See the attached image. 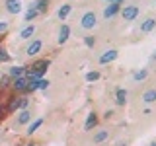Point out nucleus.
Masks as SVG:
<instances>
[{
	"instance_id": "nucleus-1",
	"label": "nucleus",
	"mask_w": 156,
	"mask_h": 146,
	"mask_svg": "<svg viewBox=\"0 0 156 146\" xmlns=\"http://www.w3.org/2000/svg\"><path fill=\"white\" fill-rule=\"evenodd\" d=\"M49 68V61L47 58H39V61H35L29 68H26V76H33V78H43V74L47 72Z\"/></svg>"
},
{
	"instance_id": "nucleus-2",
	"label": "nucleus",
	"mask_w": 156,
	"mask_h": 146,
	"mask_svg": "<svg viewBox=\"0 0 156 146\" xmlns=\"http://www.w3.org/2000/svg\"><path fill=\"white\" fill-rule=\"evenodd\" d=\"M96 26H98V14L94 10H86L80 16V27L86 29V31H90V29H94Z\"/></svg>"
},
{
	"instance_id": "nucleus-3",
	"label": "nucleus",
	"mask_w": 156,
	"mask_h": 146,
	"mask_svg": "<svg viewBox=\"0 0 156 146\" xmlns=\"http://www.w3.org/2000/svg\"><path fill=\"white\" fill-rule=\"evenodd\" d=\"M121 18L125 19V22H135L136 18H139L140 14V8L135 6V4H129V6H121Z\"/></svg>"
},
{
	"instance_id": "nucleus-4",
	"label": "nucleus",
	"mask_w": 156,
	"mask_h": 146,
	"mask_svg": "<svg viewBox=\"0 0 156 146\" xmlns=\"http://www.w3.org/2000/svg\"><path fill=\"white\" fill-rule=\"evenodd\" d=\"M41 49H43V41H41V39H33V41L27 45V49H26V55L29 58H31V57H37L39 53H41Z\"/></svg>"
},
{
	"instance_id": "nucleus-5",
	"label": "nucleus",
	"mask_w": 156,
	"mask_h": 146,
	"mask_svg": "<svg viewBox=\"0 0 156 146\" xmlns=\"http://www.w3.org/2000/svg\"><path fill=\"white\" fill-rule=\"evenodd\" d=\"M12 90L18 92V94H26L27 92V78L20 76V78H16V80H12Z\"/></svg>"
},
{
	"instance_id": "nucleus-6",
	"label": "nucleus",
	"mask_w": 156,
	"mask_h": 146,
	"mask_svg": "<svg viewBox=\"0 0 156 146\" xmlns=\"http://www.w3.org/2000/svg\"><path fill=\"white\" fill-rule=\"evenodd\" d=\"M4 6H6V12L8 14L18 16V14L22 12V0H6V2H4Z\"/></svg>"
},
{
	"instance_id": "nucleus-7",
	"label": "nucleus",
	"mask_w": 156,
	"mask_h": 146,
	"mask_svg": "<svg viewBox=\"0 0 156 146\" xmlns=\"http://www.w3.org/2000/svg\"><path fill=\"white\" fill-rule=\"evenodd\" d=\"M119 12H121V6H119V4L107 2V6L104 8V18H105V19H111V18H115Z\"/></svg>"
},
{
	"instance_id": "nucleus-8",
	"label": "nucleus",
	"mask_w": 156,
	"mask_h": 146,
	"mask_svg": "<svg viewBox=\"0 0 156 146\" xmlns=\"http://www.w3.org/2000/svg\"><path fill=\"white\" fill-rule=\"evenodd\" d=\"M68 37H70V26H66V23H62L61 29H58V37H57V43L58 45H65L68 41Z\"/></svg>"
},
{
	"instance_id": "nucleus-9",
	"label": "nucleus",
	"mask_w": 156,
	"mask_h": 146,
	"mask_svg": "<svg viewBox=\"0 0 156 146\" xmlns=\"http://www.w3.org/2000/svg\"><path fill=\"white\" fill-rule=\"evenodd\" d=\"M117 57H119V53H117L115 49H109V51H105L104 55L100 57V64H109V62H113Z\"/></svg>"
},
{
	"instance_id": "nucleus-10",
	"label": "nucleus",
	"mask_w": 156,
	"mask_h": 146,
	"mask_svg": "<svg viewBox=\"0 0 156 146\" xmlns=\"http://www.w3.org/2000/svg\"><path fill=\"white\" fill-rule=\"evenodd\" d=\"M49 4H51V0H35V2H31V6L29 8H35L39 12V16L41 14H47L49 12Z\"/></svg>"
},
{
	"instance_id": "nucleus-11",
	"label": "nucleus",
	"mask_w": 156,
	"mask_h": 146,
	"mask_svg": "<svg viewBox=\"0 0 156 146\" xmlns=\"http://www.w3.org/2000/svg\"><path fill=\"white\" fill-rule=\"evenodd\" d=\"M33 33H35V23H27V26L20 31V39H22V41H27V39L33 37Z\"/></svg>"
},
{
	"instance_id": "nucleus-12",
	"label": "nucleus",
	"mask_w": 156,
	"mask_h": 146,
	"mask_svg": "<svg viewBox=\"0 0 156 146\" xmlns=\"http://www.w3.org/2000/svg\"><path fill=\"white\" fill-rule=\"evenodd\" d=\"M152 29H156V18H146L140 23V33H150Z\"/></svg>"
},
{
	"instance_id": "nucleus-13",
	"label": "nucleus",
	"mask_w": 156,
	"mask_h": 146,
	"mask_svg": "<svg viewBox=\"0 0 156 146\" xmlns=\"http://www.w3.org/2000/svg\"><path fill=\"white\" fill-rule=\"evenodd\" d=\"M26 68L27 66H10L8 68V76L12 78V80H16L20 76H26Z\"/></svg>"
},
{
	"instance_id": "nucleus-14",
	"label": "nucleus",
	"mask_w": 156,
	"mask_h": 146,
	"mask_svg": "<svg viewBox=\"0 0 156 146\" xmlns=\"http://www.w3.org/2000/svg\"><path fill=\"white\" fill-rule=\"evenodd\" d=\"M31 111H29V109H22V111H20V113H18V121H16V123L18 125H27V123H31Z\"/></svg>"
},
{
	"instance_id": "nucleus-15",
	"label": "nucleus",
	"mask_w": 156,
	"mask_h": 146,
	"mask_svg": "<svg viewBox=\"0 0 156 146\" xmlns=\"http://www.w3.org/2000/svg\"><path fill=\"white\" fill-rule=\"evenodd\" d=\"M140 99H143V103H154L156 101V88H150V90L143 92Z\"/></svg>"
},
{
	"instance_id": "nucleus-16",
	"label": "nucleus",
	"mask_w": 156,
	"mask_h": 146,
	"mask_svg": "<svg viewBox=\"0 0 156 146\" xmlns=\"http://www.w3.org/2000/svg\"><path fill=\"white\" fill-rule=\"evenodd\" d=\"M115 103L117 105H125L127 103V90L125 88H117L115 90Z\"/></svg>"
},
{
	"instance_id": "nucleus-17",
	"label": "nucleus",
	"mask_w": 156,
	"mask_h": 146,
	"mask_svg": "<svg viewBox=\"0 0 156 146\" xmlns=\"http://www.w3.org/2000/svg\"><path fill=\"white\" fill-rule=\"evenodd\" d=\"M70 12H72V6H70V4H62V6L58 8L57 16H58V19H61V22H65V19L70 16Z\"/></svg>"
},
{
	"instance_id": "nucleus-18",
	"label": "nucleus",
	"mask_w": 156,
	"mask_h": 146,
	"mask_svg": "<svg viewBox=\"0 0 156 146\" xmlns=\"http://www.w3.org/2000/svg\"><path fill=\"white\" fill-rule=\"evenodd\" d=\"M107 138H109V130L101 129V130H98V133L94 134V144H101V142H105Z\"/></svg>"
},
{
	"instance_id": "nucleus-19",
	"label": "nucleus",
	"mask_w": 156,
	"mask_h": 146,
	"mask_svg": "<svg viewBox=\"0 0 156 146\" xmlns=\"http://www.w3.org/2000/svg\"><path fill=\"white\" fill-rule=\"evenodd\" d=\"M96 125H98V115H96V113H90V115H88V119H86L84 130H92Z\"/></svg>"
},
{
	"instance_id": "nucleus-20",
	"label": "nucleus",
	"mask_w": 156,
	"mask_h": 146,
	"mask_svg": "<svg viewBox=\"0 0 156 146\" xmlns=\"http://www.w3.org/2000/svg\"><path fill=\"white\" fill-rule=\"evenodd\" d=\"M41 125H43V119H35L33 123H29V127H27V130H26V133H27L29 136H31V134H35V133H37V129H39Z\"/></svg>"
},
{
	"instance_id": "nucleus-21",
	"label": "nucleus",
	"mask_w": 156,
	"mask_h": 146,
	"mask_svg": "<svg viewBox=\"0 0 156 146\" xmlns=\"http://www.w3.org/2000/svg\"><path fill=\"white\" fill-rule=\"evenodd\" d=\"M37 16H39V12H37L35 8H27L26 16H23V22H29V23H31V22H33V19H35Z\"/></svg>"
},
{
	"instance_id": "nucleus-22",
	"label": "nucleus",
	"mask_w": 156,
	"mask_h": 146,
	"mask_svg": "<svg viewBox=\"0 0 156 146\" xmlns=\"http://www.w3.org/2000/svg\"><path fill=\"white\" fill-rule=\"evenodd\" d=\"M146 76H148V70H146V68H143V70H136L135 74H133V80H135V82H143Z\"/></svg>"
},
{
	"instance_id": "nucleus-23",
	"label": "nucleus",
	"mask_w": 156,
	"mask_h": 146,
	"mask_svg": "<svg viewBox=\"0 0 156 146\" xmlns=\"http://www.w3.org/2000/svg\"><path fill=\"white\" fill-rule=\"evenodd\" d=\"M49 84H51V82H49L47 78H39L37 80V90H47Z\"/></svg>"
},
{
	"instance_id": "nucleus-24",
	"label": "nucleus",
	"mask_w": 156,
	"mask_h": 146,
	"mask_svg": "<svg viewBox=\"0 0 156 146\" xmlns=\"http://www.w3.org/2000/svg\"><path fill=\"white\" fill-rule=\"evenodd\" d=\"M86 80H88V82H96V80H100V72H98V70L88 72V74H86Z\"/></svg>"
},
{
	"instance_id": "nucleus-25",
	"label": "nucleus",
	"mask_w": 156,
	"mask_h": 146,
	"mask_svg": "<svg viewBox=\"0 0 156 146\" xmlns=\"http://www.w3.org/2000/svg\"><path fill=\"white\" fill-rule=\"evenodd\" d=\"M10 58H12V57L8 55V51H6V49H2V47H0V64H2V62H8Z\"/></svg>"
},
{
	"instance_id": "nucleus-26",
	"label": "nucleus",
	"mask_w": 156,
	"mask_h": 146,
	"mask_svg": "<svg viewBox=\"0 0 156 146\" xmlns=\"http://www.w3.org/2000/svg\"><path fill=\"white\" fill-rule=\"evenodd\" d=\"M8 27H10V23L6 22V19H0V35H6Z\"/></svg>"
},
{
	"instance_id": "nucleus-27",
	"label": "nucleus",
	"mask_w": 156,
	"mask_h": 146,
	"mask_svg": "<svg viewBox=\"0 0 156 146\" xmlns=\"http://www.w3.org/2000/svg\"><path fill=\"white\" fill-rule=\"evenodd\" d=\"M84 43H86V47L92 49V47L96 45V37H94V35H86V37H84Z\"/></svg>"
},
{
	"instance_id": "nucleus-28",
	"label": "nucleus",
	"mask_w": 156,
	"mask_h": 146,
	"mask_svg": "<svg viewBox=\"0 0 156 146\" xmlns=\"http://www.w3.org/2000/svg\"><path fill=\"white\" fill-rule=\"evenodd\" d=\"M10 80H12V78H10L8 74H6V76H2V78H0V88H6V86L10 84Z\"/></svg>"
},
{
	"instance_id": "nucleus-29",
	"label": "nucleus",
	"mask_w": 156,
	"mask_h": 146,
	"mask_svg": "<svg viewBox=\"0 0 156 146\" xmlns=\"http://www.w3.org/2000/svg\"><path fill=\"white\" fill-rule=\"evenodd\" d=\"M111 2H115V4H119V6H123V0H111Z\"/></svg>"
},
{
	"instance_id": "nucleus-30",
	"label": "nucleus",
	"mask_w": 156,
	"mask_h": 146,
	"mask_svg": "<svg viewBox=\"0 0 156 146\" xmlns=\"http://www.w3.org/2000/svg\"><path fill=\"white\" fill-rule=\"evenodd\" d=\"M4 41V35H0V43H2Z\"/></svg>"
},
{
	"instance_id": "nucleus-31",
	"label": "nucleus",
	"mask_w": 156,
	"mask_h": 146,
	"mask_svg": "<svg viewBox=\"0 0 156 146\" xmlns=\"http://www.w3.org/2000/svg\"><path fill=\"white\" fill-rule=\"evenodd\" d=\"M152 61H156V53H154V55H152Z\"/></svg>"
},
{
	"instance_id": "nucleus-32",
	"label": "nucleus",
	"mask_w": 156,
	"mask_h": 146,
	"mask_svg": "<svg viewBox=\"0 0 156 146\" xmlns=\"http://www.w3.org/2000/svg\"><path fill=\"white\" fill-rule=\"evenodd\" d=\"M119 146H127V144H123V142H121V144H119Z\"/></svg>"
},
{
	"instance_id": "nucleus-33",
	"label": "nucleus",
	"mask_w": 156,
	"mask_h": 146,
	"mask_svg": "<svg viewBox=\"0 0 156 146\" xmlns=\"http://www.w3.org/2000/svg\"><path fill=\"white\" fill-rule=\"evenodd\" d=\"M27 146H37V144H27Z\"/></svg>"
},
{
	"instance_id": "nucleus-34",
	"label": "nucleus",
	"mask_w": 156,
	"mask_h": 146,
	"mask_svg": "<svg viewBox=\"0 0 156 146\" xmlns=\"http://www.w3.org/2000/svg\"><path fill=\"white\" fill-rule=\"evenodd\" d=\"M150 146H156V142H154V144H150Z\"/></svg>"
},
{
	"instance_id": "nucleus-35",
	"label": "nucleus",
	"mask_w": 156,
	"mask_h": 146,
	"mask_svg": "<svg viewBox=\"0 0 156 146\" xmlns=\"http://www.w3.org/2000/svg\"><path fill=\"white\" fill-rule=\"evenodd\" d=\"M105 2H111V0H105Z\"/></svg>"
}]
</instances>
